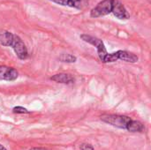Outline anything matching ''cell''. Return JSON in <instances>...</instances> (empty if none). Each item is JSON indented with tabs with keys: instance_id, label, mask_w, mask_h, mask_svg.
Returning <instances> with one entry per match:
<instances>
[{
	"instance_id": "obj_10",
	"label": "cell",
	"mask_w": 151,
	"mask_h": 150,
	"mask_svg": "<svg viewBox=\"0 0 151 150\" xmlns=\"http://www.w3.org/2000/svg\"><path fill=\"white\" fill-rule=\"evenodd\" d=\"M88 0H70L69 7H73L76 9H82L88 4Z\"/></svg>"
},
{
	"instance_id": "obj_15",
	"label": "cell",
	"mask_w": 151,
	"mask_h": 150,
	"mask_svg": "<svg viewBox=\"0 0 151 150\" xmlns=\"http://www.w3.org/2000/svg\"><path fill=\"white\" fill-rule=\"evenodd\" d=\"M30 150H46L44 149H41V148H34V149H32Z\"/></svg>"
},
{
	"instance_id": "obj_3",
	"label": "cell",
	"mask_w": 151,
	"mask_h": 150,
	"mask_svg": "<svg viewBox=\"0 0 151 150\" xmlns=\"http://www.w3.org/2000/svg\"><path fill=\"white\" fill-rule=\"evenodd\" d=\"M81 39L93 46H95L97 50V54H98V57L100 58V60L103 62L104 58L105 57V56L108 54L107 52V50L105 48V45L104 43V42L102 40H100L99 38L97 37H95V36H92V35H89V34H81Z\"/></svg>"
},
{
	"instance_id": "obj_7",
	"label": "cell",
	"mask_w": 151,
	"mask_h": 150,
	"mask_svg": "<svg viewBox=\"0 0 151 150\" xmlns=\"http://www.w3.org/2000/svg\"><path fill=\"white\" fill-rule=\"evenodd\" d=\"M50 80L61 84H73L75 81V79L68 73H58L50 77Z\"/></svg>"
},
{
	"instance_id": "obj_9",
	"label": "cell",
	"mask_w": 151,
	"mask_h": 150,
	"mask_svg": "<svg viewBox=\"0 0 151 150\" xmlns=\"http://www.w3.org/2000/svg\"><path fill=\"white\" fill-rule=\"evenodd\" d=\"M127 131L131 133H142L144 131V126L142 122L132 119L128 126Z\"/></svg>"
},
{
	"instance_id": "obj_11",
	"label": "cell",
	"mask_w": 151,
	"mask_h": 150,
	"mask_svg": "<svg viewBox=\"0 0 151 150\" xmlns=\"http://www.w3.org/2000/svg\"><path fill=\"white\" fill-rule=\"evenodd\" d=\"M58 59L61 62H65V63H75L77 60V57L72 54H62Z\"/></svg>"
},
{
	"instance_id": "obj_12",
	"label": "cell",
	"mask_w": 151,
	"mask_h": 150,
	"mask_svg": "<svg viewBox=\"0 0 151 150\" xmlns=\"http://www.w3.org/2000/svg\"><path fill=\"white\" fill-rule=\"evenodd\" d=\"M12 112L13 113H17V114H28L30 113L26 108L22 107V106H17V107H14L12 109Z\"/></svg>"
},
{
	"instance_id": "obj_6",
	"label": "cell",
	"mask_w": 151,
	"mask_h": 150,
	"mask_svg": "<svg viewBox=\"0 0 151 150\" xmlns=\"http://www.w3.org/2000/svg\"><path fill=\"white\" fill-rule=\"evenodd\" d=\"M19 77V72L12 67L0 65V80L13 81Z\"/></svg>"
},
{
	"instance_id": "obj_1",
	"label": "cell",
	"mask_w": 151,
	"mask_h": 150,
	"mask_svg": "<svg viewBox=\"0 0 151 150\" xmlns=\"http://www.w3.org/2000/svg\"><path fill=\"white\" fill-rule=\"evenodd\" d=\"M100 118L103 122L123 130H127L128 126L132 120L130 117L118 114H104L102 115Z\"/></svg>"
},
{
	"instance_id": "obj_13",
	"label": "cell",
	"mask_w": 151,
	"mask_h": 150,
	"mask_svg": "<svg viewBox=\"0 0 151 150\" xmlns=\"http://www.w3.org/2000/svg\"><path fill=\"white\" fill-rule=\"evenodd\" d=\"M53 3H56L60 5H64V6H69V1L70 0H50Z\"/></svg>"
},
{
	"instance_id": "obj_2",
	"label": "cell",
	"mask_w": 151,
	"mask_h": 150,
	"mask_svg": "<svg viewBox=\"0 0 151 150\" xmlns=\"http://www.w3.org/2000/svg\"><path fill=\"white\" fill-rule=\"evenodd\" d=\"M12 47L14 50V52L16 53L17 57L21 59V60H25L28 57V51L24 43V42L21 40V38L16 34H12L9 43H8V47Z\"/></svg>"
},
{
	"instance_id": "obj_14",
	"label": "cell",
	"mask_w": 151,
	"mask_h": 150,
	"mask_svg": "<svg viewBox=\"0 0 151 150\" xmlns=\"http://www.w3.org/2000/svg\"><path fill=\"white\" fill-rule=\"evenodd\" d=\"M80 149L81 150H95L92 145L88 144V143H83L80 146Z\"/></svg>"
},
{
	"instance_id": "obj_8",
	"label": "cell",
	"mask_w": 151,
	"mask_h": 150,
	"mask_svg": "<svg viewBox=\"0 0 151 150\" xmlns=\"http://www.w3.org/2000/svg\"><path fill=\"white\" fill-rule=\"evenodd\" d=\"M117 52V56H118V59H120L122 61L127 62V63H136L139 60L138 56H136L135 54L127 51V50H118Z\"/></svg>"
},
{
	"instance_id": "obj_5",
	"label": "cell",
	"mask_w": 151,
	"mask_h": 150,
	"mask_svg": "<svg viewBox=\"0 0 151 150\" xmlns=\"http://www.w3.org/2000/svg\"><path fill=\"white\" fill-rule=\"evenodd\" d=\"M111 13L119 19H128L130 18L128 11L119 0H113Z\"/></svg>"
},
{
	"instance_id": "obj_16",
	"label": "cell",
	"mask_w": 151,
	"mask_h": 150,
	"mask_svg": "<svg viewBox=\"0 0 151 150\" xmlns=\"http://www.w3.org/2000/svg\"><path fill=\"white\" fill-rule=\"evenodd\" d=\"M0 150H7V149H6L3 145H1V144H0Z\"/></svg>"
},
{
	"instance_id": "obj_4",
	"label": "cell",
	"mask_w": 151,
	"mask_h": 150,
	"mask_svg": "<svg viewBox=\"0 0 151 150\" xmlns=\"http://www.w3.org/2000/svg\"><path fill=\"white\" fill-rule=\"evenodd\" d=\"M112 2H113V0H103V1H101L100 3L97 4L96 6H95L91 10L90 16L92 18H99V17L105 16V15L111 13Z\"/></svg>"
}]
</instances>
